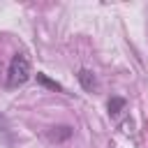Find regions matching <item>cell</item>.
Returning <instances> with one entry per match:
<instances>
[{"mask_svg": "<svg viewBox=\"0 0 148 148\" xmlns=\"http://www.w3.org/2000/svg\"><path fill=\"white\" fill-rule=\"evenodd\" d=\"M30 79V60L23 56V53H16L12 60H9V67H7V88H18L23 86L25 81Z\"/></svg>", "mask_w": 148, "mask_h": 148, "instance_id": "cell-1", "label": "cell"}, {"mask_svg": "<svg viewBox=\"0 0 148 148\" xmlns=\"http://www.w3.org/2000/svg\"><path fill=\"white\" fill-rule=\"evenodd\" d=\"M76 79H79V83H81V88L83 90H88V92H95L97 90V76H95V72H90V69H79V74H76Z\"/></svg>", "mask_w": 148, "mask_h": 148, "instance_id": "cell-2", "label": "cell"}, {"mask_svg": "<svg viewBox=\"0 0 148 148\" xmlns=\"http://www.w3.org/2000/svg\"><path fill=\"white\" fill-rule=\"evenodd\" d=\"M37 81H39V83H44V86H49L51 90H60V92H62V86H60L58 81H51V79H49L46 74H42V72H37Z\"/></svg>", "mask_w": 148, "mask_h": 148, "instance_id": "cell-5", "label": "cell"}, {"mask_svg": "<svg viewBox=\"0 0 148 148\" xmlns=\"http://www.w3.org/2000/svg\"><path fill=\"white\" fill-rule=\"evenodd\" d=\"M125 104H127V102H125V97H118V95H113V97L109 99V104H106V106H109V113L116 118V116H118V113L125 109Z\"/></svg>", "mask_w": 148, "mask_h": 148, "instance_id": "cell-4", "label": "cell"}, {"mask_svg": "<svg viewBox=\"0 0 148 148\" xmlns=\"http://www.w3.org/2000/svg\"><path fill=\"white\" fill-rule=\"evenodd\" d=\"M72 127L69 125H58V127H51L49 132H46V136L51 139V141H56V143H60V141H67L69 136H72Z\"/></svg>", "mask_w": 148, "mask_h": 148, "instance_id": "cell-3", "label": "cell"}]
</instances>
